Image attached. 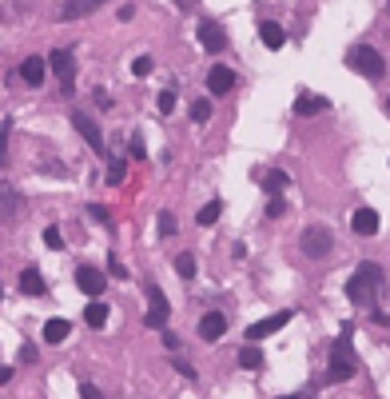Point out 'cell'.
I'll list each match as a JSON object with an SVG mask.
<instances>
[{
    "label": "cell",
    "mask_w": 390,
    "mask_h": 399,
    "mask_svg": "<svg viewBox=\"0 0 390 399\" xmlns=\"http://www.w3.org/2000/svg\"><path fill=\"white\" fill-rule=\"evenodd\" d=\"M382 284H386L382 263L363 260V263H358V272L347 280V299H351V303H358V308H375V299H378V292H382Z\"/></svg>",
    "instance_id": "obj_1"
},
{
    "label": "cell",
    "mask_w": 390,
    "mask_h": 399,
    "mask_svg": "<svg viewBox=\"0 0 390 399\" xmlns=\"http://www.w3.org/2000/svg\"><path fill=\"white\" fill-rule=\"evenodd\" d=\"M351 336H354V327L351 324H342L339 339H335V348H330V367H327V379L330 384H347L354 375V351H351Z\"/></svg>",
    "instance_id": "obj_2"
},
{
    "label": "cell",
    "mask_w": 390,
    "mask_h": 399,
    "mask_svg": "<svg viewBox=\"0 0 390 399\" xmlns=\"http://www.w3.org/2000/svg\"><path fill=\"white\" fill-rule=\"evenodd\" d=\"M347 64H351L354 72H363L366 80H378V76L386 72V60H382V52L370 48V44H354V48L347 52Z\"/></svg>",
    "instance_id": "obj_3"
},
{
    "label": "cell",
    "mask_w": 390,
    "mask_h": 399,
    "mask_svg": "<svg viewBox=\"0 0 390 399\" xmlns=\"http://www.w3.org/2000/svg\"><path fill=\"white\" fill-rule=\"evenodd\" d=\"M299 248H303V256H311V260H327V251L335 248V236H330V228L311 224L303 236H299Z\"/></svg>",
    "instance_id": "obj_4"
},
{
    "label": "cell",
    "mask_w": 390,
    "mask_h": 399,
    "mask_svg": "<svg viewBox=\"0 0 390 399\" xmlns=\"http://www.w3.org/2000/svg\"><path fill=\"white\" fill-rule=\"evenodd\" d=\"M72 124H76V132H80V136L88 140V148L104 156V132H100L96 116H92V112H84V108H76V112H72Z\"/></svg>",
    "instance_id": "obj_5"
},
{
    "label": "cell",
    "mask_w": 390,
    "mask_h": 399,
    "mask_svg": "<svg viewBox=\"0 0 390 399\" xmlns=\"http://www.w3.org/2000/svg\"><path fill=\"white\" fill-rule=\"evenodd\" d=\"M287 324H291V312H275V315H267V320H255V324L247 327V344H259V339L275 336V332L287 327Z\"/></svg>",
    "instance_id": "obj_6"
},
{
    "label": "cell",
    "mask_w": 390,
    "mask_h": 399,
    "mask_svg": "<svg viewBox=\"0 0 390 399\" xmlns=\"http://www.w3.org/2000/svg\"><path fill=\"white\" fill-rule=\"evenodd\" d=\"M168 312H171V308H168V296L152 284V287H147V315H144V324L147 327H163V324H168Z\"/></svg>",
    "instance_id": "obj_7"
},
{
    "label": "cell",
    "mask_w": 390,
    "mask_h": 399,
    "mask_svg": "<svg viewBox=\"0 0 390 399\" xmlns=\"http://www.w3.org/2000/svg\"><path fill=\"white\" fill-rule=\"evenodd\" d=\"M48 68L60 76L64 92H72V80H76V60H72V52H68V48H56V52L48 56Z\"/></svg>",
    "instance_id": "obj_8"
},
{
    "label": "cell",
    "mask_w": 390,
    "mask_h": 399,
    "mask_svg": "<svg viewBox=\"0 0 390 399\" xmlns=\"http://www.w3.org/2000/svg\"><path fill=\"white\" fill-rule=\"evenodd\" d=\"M195 37H199V44L208 52H223V44H227V32H223L220 20H199V32H195Z\"/></svg>",
    "instance_id": "obj_9"
},
{
    "label": "cell",
    "mask_w": 390,
    "mask_h": 399,
    "mask_svg": "<svg viewBox=\"0 0 390 399\" xmlns=\"http://www.w3.org/2000/svg\"><path fill=\"white\" fill-rule=\"evenodd\" d=\"M76 284H80L84 296H104V272L92 268V263H80V268H76Z\"/></svg>",
    "instance_id": "obj_10"
},
{
    "label": "cell",
    "mask_w": 390,
    "mask_h": 399,
    "mask_svg": "<svg viewBox=\"0 0 390 399\" xmlns=\"http://www.w3.org/2000/svg\"><path fill=\"white\" fill-rule=\"evenodd\" d=\"M378 224H382V220H378L375 208H358V212L351 216V232H354V236H363V240L378 236Z\"/></svg>",
    "instance_id": "obj_11"
},
{
    "label": "cell",
    "mask_w": 390,
    "mask_h": 399,
    "mask_svg": "<svg viewBox=\"0 0 390 399\" xmlns=\"http://www.w3.org/2000/svg\"><path fill=\"white\" fill-rule=\"evenodd\" d=\"M231 88H235V72L227 68V64H215V68L208 72V92L211 96H227Z\"/></svg>",
    "instance_id": "obj_12"
},
{
    "label": "cell",
    "mask_w": 390,
    "mask_h": 399,
    "mask_svg": "<svg viewBox=\"0 0 390 399\" xmlns=\"http://www.w3.org/2000/svg\"><path fill=\"white\" fill-rule=\"evenodd\" d=\"M44 76H48V60H40V56H28V60L20 64V80H25L28 88H40V84H44Z\"/></svg>",
    "instance_id": "obj_13"
},
{
    "label": "cell",
    "mask_w": 390,
    "mask_h": 399,
    "mask_svg": "<svg viewBox=\"0 0 390 399\" xmlns=\"http://www.w3.org/2000/svg\"><path fill=\"white\" fill-rule=\"evenodd\" d=\"M227 332V320H223V312H208L203 320H199V339H208V344H215V339Z\"/></svg>",
    "instance_id": "obj_14"
},
{
    "label": "cell",
    "mask_w": 390,
    "mask_h": 399,
    "mask_svg": "<svg viewBox=\"0 0 390 399\" xmlns=\"http://www.w3.org/2000/svg\"><path fill=\"white\" fill-rule=\"evenodd\" d=\"M327 108H330V100L315 96V92H303V96L295 100V116H318V112H327Z\"/></svg>",
    "instance_id": "obj_15"
},
{
    "label": "cell",
    "mask_w": 390,
    "mask_h": 399,
    "mask_svg": "<svg viewBox=\"0 0 390 399\" xmlns=\"http://www.w3.org/2000/svg\"><path fill=\"white\" fill-rule=\"evenodd\" d=\"M259 40H263L271 52H279L283 44H287V32H283V25H275V20H259Z\"/></svg>",
    "instance_id": "obj_16"
},
{
    "label": "cell",
    "mask_w": 390,
    "mask_h": 399,
    "mask_svg": "<svg viewBox=\"0 0 390 399\" xmlns=\"http://www.w3.org/2000/svg\"><path fill=\"white\" fill-rule=\"evenodd\" d=\"M20 292H25V296H44L48 284H44V275H40L36 268H25V272H20Z\"/></svg>",
    "instance_id": "obj_17"
},
{
    "label": "cell",
    "mask_w": 390,
    "mask_h": 399,
    "mask_svg": "<svg viewBox=\"0 0 390 399\" xmlns=\"http://www.w3.org/2000/svg\"><path fill=\"white\" fill-rule=\"evenodd\" d=\"M263 188H267L271 196H283L291 188V176L283 172V168H271V172H263Z\"/></svg>",
    "instance_id": "obj_18"
},
{
    "label": "cell",
    "mask_w": 390,
    "mask_h": 399,
    "mask_svg": "<svg viewBox=\"0 0 390 399\" xmlns=\"http://www.w3.org/2000/svg\"><path fill=\"white\" fill-rule=\"evenodd\" d=\"M68 332H72V324H68V320H60V315L44 324V339H48V344H64V339H68Z\"/></svg>",
    "instance_id": "obj_19"
},
{
    "label": "cell",
    "mask_w": 390,
    "mask_h": 399,
    "mask_svg": "<svg viewBox=\"0 0 390 399\" xmlns=\"http://www.w3.org/2000/svg\"><path fill=\"white\" fill-rule=\"evenodd\" d=\"M84 324H88V327H104V324H108V303L92 299V303L84 308Z\"/></svg>",
    "instance_id": "obj_20"
},
{
    "label": "cell",
    "mask_w": 390,
    "mask_h": 399,
    "mask_svg": "<svg viewBox=\"0 0 390 399\" xmlns=\"http://www.w3.org/2000/svg\"><path fill=\"white\" fill-rule=\"evenodd\" d=\"M96 4H104V0H68V4H64V20H72V16H84V13H92Z\"/></svg>",
    "instance_id": "obj_21"
},
{
    "label": "cell",
    "mask_w": 390,
    "mask_h": 399,
    "mask_svg": "<svg viewBox=\"0 0 390 399\" xmlns=\"http://www.w3.org/2000/svg\"><path fill=\"white\" fill-rule=\"evenodd\" d=\"M239 363H243L247 372H259V367H263V351H259L255 344H247V348L239 351Z\"/></svg>",
    "instance_id": "obj_22"
},
{
    "label": "cell",
    "mask_w": 390,
    "mask_h": 399,
    "mask_svg": "<svg viewBox=\"0 0 390 399\" xmlns=\"http://www.w3.org/2000/svg\"><path fill=\"white\" fill-rule=\"evenodd\" d=\"M220 212H223V204H220V200H208V204L199 208V224H203V228H211L215 220H220Z\"/></svg>",
    "instance_id": "obj_23"
},
{
    "label": "cell",
    "mask_w": 390,
    "mask_h": 399,
    "mask_svg": "<svg viewBox=\"0 0 390 399\" xmlns=\"http://www.w3.org/2000/svg\"><path fill=\"white\" fill-rule=\"evenodd\" d=\"M16 208H20V204H16V192L8 184H0V216H16Z\"/></svg>",
    "instance_id": "obj_24"
},
{
    "label": "cell",
    "mask_w": 390,
    "mask_h": 399,
    "mask_svg": "<svg viewBox=\"0 0 390 399\" xmlns=\"http://www.w3.org/2000/svg\"><path fill=\"white\" fill-rule=\"evenodd\" d=\"M175 272H180V280H191L195 275V256L191 251H180V256H175Z\"/></svg>",
    "instance_id": "obj_25"
},
{
    "label": "cell",
    "mask_w": 390,
    "mask_h": 399,
    "mask_svg": "<svg viewBox=\"0 0 390 399\" xmlns=\"http://www.w3.org/2000/svg\"><path fill=\"white\" fill-rule=\"evenodd\" d=\"M191 120L195 124H208L211 120V100H195L191 104Z\"/></svg>",
    "instance_id": "obj_26"
},
{
    "label": "cell",
    "mask_w": 390,
    "mask_h": 399,
    "mask_svg": "<svg viewBox=\"0 0 390 399\" xmlns=\"http://www.w3.org/2000/svg\"><path fill=\"white\" fill-rule=\"evenodd\" d=\"M156 108H159L163 116H171V112H175V92H171V88H163V92H159Z\"/></svg>",
    "instance_id": "obj_27"
},
{
    "label": "cell",
    "mask_w": 390,
    "mask_h": 399,
    "mask_svg": "<svg viewBox=\"0 0 390 399\" xmlns=\"http://www.w3.org/2000/svg\"><path fill=\"white\" fill-rule=\"evenodd\" d=\"M123 172H128V164H123V160H112L108 164V184H123Z\"/></svg>",
    "instance_id": "obj_28"
},
{
    "label": "cell",
    "mask_w": 390,
    "mask_h": 399,
    "mask_svg": "<svg viewBox=\"0 0 390 399\" xmlns=\"http://www.w3.org/2000/svg\"><path fill=\"white\" fill-rule=\"evenodd\" d=\"M128 156H135V160H144V156H147L144 136H132V140H128Z\"/></svg>",
    "instance_id": "obj_29"
},
{
    "label": "cell",
    "mask_w": 390,
    "mask_h": 399,
    "mask_svg": "<svg viewBox=\"0 0 390 399\" xmlns=\"http://www.w3.org/2000/svg\"><path fill=\"white\" fill-rule=\"evenodd\" d=\"M152 68H156V64H152V56H135V60H132V72L135 76H152Z\"/></svg>",
    "instance_id": "obj_30"
},
{
    "label": "cell",
    "mask_w": 390,
    "mask_h": 399,
    "mask_svg": "<svg viewBox=\"0 0 390 399\" xmlns=\"http://www.w3.org/2000/svg\"><path fill=\"white\" fill-rule=\"evenodd\" d=\"M44 244H48L52 251H60V248H64V236H60V228H48V232H44Z\"/></svg>",
    "instance_id": "obj_31"
},
{
    "label": "cell",
    "mask_w": 390,
    "mask_h": 399,
    "mask_svg": "<svg viewBox=\"0 0 390 399\" xmlns=\"http://www.w3.org/2000/svg\"><path fill=\"white\" fill-rule=\"evenodd\" d=\"M171 232H175V216L159 212V236H171Z\"/></svg>",
    "instance_id": "obj_32"
},
{
    "label": "cell",
    "mask_w": 390,
    "mask_h": 399,
    "mask_svg": "<svg viewBox=\"0 0 390 399\" xmlns=\"http://www.w3.org/2000/svg\"><path fill=\"white\" fill-rule=\"evenodd\" d=\"M283 212H287V204H283L279 196H271V204H267V216H271V220H279Z\"/></svg>",
    "instance_id": "obj_33"
},
{
    "label": "cell",
    "mask_w": 390,
    "mask_h": 399,
    "mask_svg": "<svg viewBox=\"0 0 390 399\" xmlns=\"http://www.w3.org/2000/svg\"><path fill=\"white\" fill-rule=\"evenodd\" d=\"M108 272L116 275V280H128V268H123V263L116 260V256H112V260H108Z\"/></svg>",
    "instance_id": "obj_34"
},
{
    "label": "cell",
    "mask_w": 390,
    "mask_h": 399,
    "mask_svg": "<svg viewBox=\"0 0 390 399\" xmlns=\"http://www.w3.org/2000/svg\"><path fill=\"white\" fill-rule=\"evenodd\" d=\"M88 216L100 220V224H108V208H100V204H88Z\"/></svg>",
    "instance_id": "obj_35"
},
{
    "label": "cell",
    "mask_w": 390,
    "mask_h": 399,
    "mask_svg": "<svg viewBox=\"0 0 390 399\" xmlns=\"http://www.w3.org/2000/svg\"><path fill=\"white\" fill-rule=\"evenodd\" d=\"M80 399H104V391H100L96 384H84L80 387Z\"/></svg>",
    "instance_id": "obj_36"
},
{
    "label": "cell",
    "mask_w": 390,
    "mask_h": 399,
    "mask_svg": "<svg viewBox=\"0 0 390 399\" xmlns=\"http://www.w3.org/2000/svg\"><path fill=\"white\" fill-rule=\"evenodd\" d=\"M96 104H100V108H112V96L104 92V88H96Z\"/></svg>",
    "instance_id": "obj_37"
},
{
    "label": "cell",
    "mask_w": 390,
    "mask_h": 399,
    "mask_svg": "<svg viewBox=\"0 0 390 399\" xmlns=\"http://www.w3.org/2000/svg\"><path fill=\"white\" fill-rule=\"evenodd\" d=\"M20 360L32 363V360H36V348H32V344H25V348H20Z\"/></svg>",
    "instance_id": "obj_38"
},
{
    "label": "cell",
    "mask_w": 390,
    "mask_h": 399,
    "mask_svg": "<svg viewBox=\"0 0 390 399\" xmlns=\"http://www.w3.org/2000/svg\"><path fill=\"white\" fill-rule=\"evenodd\" d=\"M175 372H180V375H187V379L195 375V372H191V363H183V360H175Z\"/></svg>",
    "instance_id": "obj_39"
},
{
    "label": "cell",
    "mask_w": 390,
    "mask_h": 399,
    "mask_svg": "<svg viewBox=\"0 0 390 399\" xmlns=\"http://www.w3.org/2000/svg\"><path fill=\"white\" fill-rule=\"evenodd\" d=\"M8 379H13V367H0V387L8 384Z\"/></svg>",
    "instance_id": "obj_40"
},
{
    "label": "cell",
    "mask_w": 390,
    "mask_h": 399,
    "mask_svg": "<svg viewBox=\"0 0 390 399\" xmlns=\"http://www.w3.org/2000/svg\"><path fill=\"white\" fill-rule=\"evenodd\" d=\"M386 116H390V96H386Z\"/></svg>",
    "instance_id": "obj_41"
},
{
    "label": "cell",
    "mask_w": 390,
    "mask_h": 399,
    "mask_svg": "<svg viewBox=\"0 0 390 399\" xmlns=\"http://www.w3.org/2000/svg\"><path fill=\"white\" fill-rule=\"evenodd\" d=\"M279 399H295V395H279Z\"/></svg>",
    "instance_id": "obj_42"
},
{
    "label": "cell",
    "mask_w": 390,
    "mask_h": 399,
    "mask_svg": "<svg viewBox=\"0 0 390 399\" xmlns=\"http://www.w3.org/2000/svg\"><path fill=\"white\" fill-rule=\"evenodd\" d=\"M0 299H4V287H0Z\"/></svg>",
    "instance_id": "obj_43"
},
{
    "label": "cell",
    "mask_w": 390,
    "mask_h": 399,
    "mask_svg": "<svg viewBox=\"0 0 390 399\" xmlns=\"http://www.w3.org/2000/svg\"><path fill=\"white\" fill-rule=\"evenodd\" d=\"M386 13H390V4H386Z\"/></svg>",
    "instance_id": "obj_44"
}]
</instances>
